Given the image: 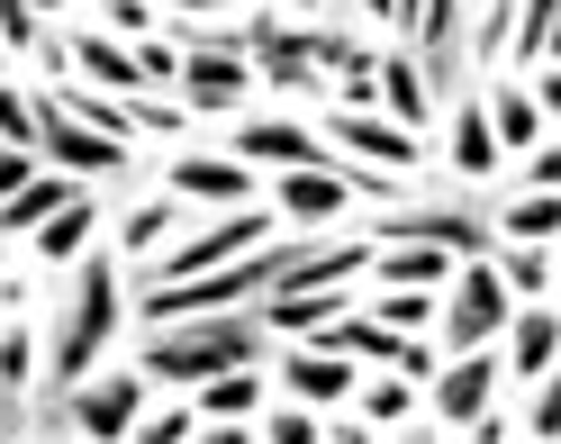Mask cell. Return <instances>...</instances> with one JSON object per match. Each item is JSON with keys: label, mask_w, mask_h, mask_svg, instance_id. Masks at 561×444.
I'll list each match as a JSON object with an SVG mask.
<instances>
[{"label": "cell", "mask_w": 561, "mask_h": 444, "mask_svg": "<svg viewBox=\"0 0 561 444\" xmlns=\"http://www.w3.org/2000/svg\"><path fill=\"white\" fill-rule=\"evenodd\" d=\"M354 182H344V173H327V163H299V173H280V191H272V209L280 218H290V227H327L335 209H354Z\"/></svg>", "instance_id": "cell-15"}, {"label": "cell", "mask_w": 561, "mask_h": 444, "mask_svg": "<svg viewBox=\"0 0 561 444\" xmlns=\"http://www.w3.org/2000/svg\"><path fill=\"white\" fill-rule=\"evenodd\" d=\"M543 64H561V19H552V37H543Z\"/></svg>", "instance_id": "cell-44"}, {"label": "cell", "mask_w": 561, "mask_h": 444, "mask_svg": "<svg viewBox=\"0 0 561 444\" xmlns=\"http://www.w3.org/2000/svg\"><path fill=\"white\" fill-rule=\"evenodd\" d=\"M227 146L254 163V173H263V163H280V173H299V163H327V136H308V127H290V118H244ZM327 173H344V163H327Z\"/></svg>", "instance_id": "cell-13"}, {"label": "cell", "mask_w": 561, "mask_h": 444, "mask_svg": "<svg viewBox=\"0 0 561 444\" xmlns=\"http://www.w3.org/2000/svg\"><path fill=\"white\" fill-rule=\"evenodd\" d=\"M507 282H499V263H453V299H444V345L462 354V345H499V327H507Z\"/></svg>", "instance_id": "cell-7"}, {"label": "cell", "mask_w": 561, "mask_h": 444, "mask_svg": "<svg viewBox=\"0 0 561 444\" xmlns=\"http://www.w3.org/2000/svg\"><path fill=\"white\" fill-rule=\"evenodd\" d=\"M263 236H280V218L272 209H218V218H191L172 246H154V282H199V272H218V263H236V254H254ZM146 282V291H154Z\"/></svg>", "instance_id": "cell-3"}, {"label": "cell", "mask_w": 561, "mask_h": 444, "mask_svg": "<svg viewBox=\"0 0 561 444\" xmlns=\"http://www.w3.org/2000/svg\"><path fill=\"white\" fill-rule=\"evenodd\" d=\"M280 390L308 399V408H327V399H354V354H335V345H280Z\"/></svg>", "instance_id": "cell-14"}, {"label": "cell", "mask_w": 561, "mask_h": 444, "mask_svg": "<svg viewBox=\"0 0 561 444\" xmlns=\"http://www.w3.org/2000/svg\"><path fill=\"white\" fill-rule=\"evenodd\" d=\"M327 136H344L363 163H380V173H416V136L399 118H380V110H354V100H335L327 110Z\"/></svg>", "instance_id": "cell-12"}, {"label": "cell", "mask_w": 561, "mask_h": 444, "mask_svg": "<svg viewBox=\"0 0 561 444\" xmlns=\"http://www.w3.org/2000/svg\"><path fill=\"white\" fill-rule=\"evenodd\" d=\"M244 55H254V82H272V91H318V46H308V27H290L280 10H263L254 27H244Z\"/></svg>", "instance_id": "cell-9"}, {"label": "cell", "mask_w": 561, "mask_h": 444, "mask_svg": "<svg viewBox=\"0 0 561 444\" xmlns=\"http://www.w3.org/2000/svg\"><path fill=\"white\" fill-rule=\"evenodd\" d=\"M354 399H363V418H371V426L416 418V382H408V372H390V382H354Z\"/></svg>", "instance_id": "cell-27"}, {"label": "cell", "mask_w": 561, "mask_h": 444, "mask_svg": "<svg viewBox=\"0 0 561 444\" xmlns=\"http://www.w3.org/2000/svg\"><path fill=\"white\" fill-rule=\"evenodd\" d=\"M254 408H263V372H254V363L208 372V382H199V426H218V418H254Z\"/></svg>", "instance_id": "cell-23"}, {"label": "cell", "mask_w": 561, "mask_h": 444, "mask_svg": "<svg viewBox=\"0 0 561 444\" xmlns=\"http://www.w3.org/2000/svg\"><path fill=\"white\" fill-rule=\"evenodd\" d=\"M0 146H37V110H27V91L0 82Z\"/></svg>", "instance_id": "cell-32"}, {"label": "cell", "mask_w": 561, "mask_h": 444, "mask_svg": "<svg viewBox=\"0 0 561 444\" xmlns=\"http://www.w3.org/2000/svg\"><path fill=\"white\" fill-rule=\"evenodd\" d=\"M263 435H272V444H308V435H327V426L308 418V399H299V408H280V418H272Z\"/></svg>", "instance_id": "cell-39"}, {"label": "cell", "mask_w": 561, "mask_h": 444, "mask_svg": "<svg viewBox=\"0 0 561 444\" xmlns=\"http://www.w3.org/2000/svg\"><path fill=\"white\" fill-rule=\"evenodd\" d=\"M280 10H318V0H280Z\"/></svg>", "instance_id": "cell-45"}, {"label": "cell", "mask_w": 561, "mask_h": 444, "mask_svg": "<svg viewBox=\"0 0 561 444\" xmlns=\"http://www.w3.org/2000/svg\"><path fill=\"white\" fill-rule=\"evenodd\" d=\"M535 100H543V118H561V64H552V73L535 82Z\"/></svg>", "instance_id": "cell-40"}, {"label": "cell", "mask_w": 561, "mask_h": 444, "mask_svg": "<svg viewBox=\"0 0 561 444\" xmlns=\"http://www.w3.org/2000/svg\"><path fill=\"white\" fill-rule=\"evenodd\" d=\"M552 19H561V0H516V27H507V46L525 64H543V37H552Z\"/></svg>", "instance_id": "cell-28"}, {"label": "cell", "mask_w": 561, "mask_h": 444, "mask_svg": "<svg viewBox=\"0 0 561 444\" xmlns=\"http://www.w3.org/2000/svg\"><path fill=\"white\" fill-rule=\"evenodd\" d=\"M37 146H0V200H10V191H27V182H37Z\"/></svg>", "instance_id": "cell-36"}, {"label": "cell", "mask_w": 561, "mask_h": 444, "mask_svg": "<svg viewBox=\"0 0 561 444\" xmlns=\"http://www.w3.org/2000/svg\"><path fill=\"white\" fill-rule=\"evenodd\" d=\"M0 435H19V390L0 382Z\"/></svg>", "instance_id": "cell-41"}, {"label": "cell", "mask_w": 561, "mask_h": 444, "mask_svg": "<svg viewBox=\"0 0 561 444\" xmlns=\"http://www.w3.org/2000/svg\"><path fill=\"white\" fill-rule=\"evenodd\" d=\"M182 19H208V10H236V0H172Z\"/></svg>", "instance_id": "cell-42"}, {"label": "cell", "mask_w": 561, "mask_h": 444, "mask_svg": "<svg viewBox=\"0 0 561 444\" xmlns=\"http://www.w3.org/2000/svg\"><path fill=\"white\" fill-rule=\"evenodd\" d=\"M118 335V263L110 254H82L73 263V309H64L55 345H46V399H64L91 372V354H110Z\"/></svg>", "instance_id": "cell-2"}, {"label": "cell", "mask_w": 561, "mask_h": 444, "mask_svg": "<svg viewBox=\"0 0 561 444\" xmlns=\"http://www.w3.org/2000/svg\"><path fill=\"white\" fill-rule=\"evenodd\" d=\"M27 110H37V155L55 163V173L100 182V173H118V163H127V146H118V136H100L91 118H73V110H64V91H27Z\"/></svg>", "instance_id": "cell-4"}, {"label": "cell", "mask_w": 561, "mask_h": 444, "mask_svg": "<svg viewBox=\"0 0 561 444\" xmlns=\"http://www.w3.org/2000/svg\"><path fill=\"white\" fill-rule=\"evenodd\" d=\"M0 37H10V55L37 46V0H0Z\"/></svg>", "instance_id": "cell-37"}, {"label": "cell", "mask_w": 561, "mask_h": 444, "mask_svg": "<svg viewBox=\"0 0 561 444\" xmlns=\"http://www.w3.org/2000/svg\"><path fill=\"white\" fill-rule=\"evenodd\" d=\"M525 191H561V136L525 146Z\"/></svg>", "instance_id": "cell-33"}, {"label": "cell", "mask_w": 561, "mask_h": 444, "mask_svg": "<svg viewBox=\"0 0 561 444\" xmlns=\"http://www.w3.org/2000/svg\"><path fill=\"white\" fill-rule=\"evenodd\" d=\"M37 10H64V0H37Z\"/></svg>", "instance_id": "cell-48"}, {"label": "cell", "mask_w": 561, "mask_h": 444, "mask_svg": "<svg viewBox=\"0 0 561 444\" xmlns=\"http://www.w3.org/2000/svg\"><path fill=\"white\" fill-rule=\"evenodd\" d=\"M525 435H561V363L543 372V390H535V418H525Z\"/></svg>", "instance_id": "cell-35"}, {"label": "cell", "mask_w": 561, "mask_h": 444, "mask_svg": "<svg viewBox=\"0 0 561 444\" xmlns=\"http://www.w3.org/2000/svg\"><path fill=\"white\" fill-rule=\"evenodd\" d=\"M272 354V318L263 309H191V318H163V327H146V382H182V390H199L208 372H236V363H263Z\"/></svg>", "instance_id": "cell-1"}, {"label": "cell", "mask_w": 561, "mask_h": 444, "mask_svg": "<svg viewBox=\"0 0 561 444\" xmlns=\"http://www.w3.org/2000/svg\"><path fill=\"white\" fill-rule=\"evenodd\" d=\"M507 291L543 299V291H552V246H507Z\"/></svg>", "instance_id": "cell-29"}, {"label": "cell", "mask_w": 561, "mask_h": 444, "mask_svg": "<svg viewBox=\"0 0 561 444\" xmlns=\"http://www.w3.org/2000/svg\"><path fill=\"white\" fill-rule=\"evenodd\" d=\"M191 218H208V209H191L182 191H163L154 209H127V218H118V246H127V254H154V246H172Z\"/></svg>", "instance_id": "cell-22"}, {"label": "cell", "mask_w": 561, "mask_h": 444, "mask_svg": "<svg viewBox=\"0 0 561 444\" xmlns=\"http://www.w3.org/2000/svg\"><path fill=\"white\" fill-rule=\"evenodd\" d=\"M507 246H561V191H516L507 209H489Z\"/></svg>", "instance_id": "cell-20"}, {"label": "cell", "mask_w": 561, "mask_h": 444, "mask_svg": "<svg viewBox=\"0 0 561 444\" xmlns=\"http://www.w3.org/2000/svg\"><path fill=\"white\" fill-rule=\"evenodd\" d=\"M46 354H37V335H27V327H10V335H0V382H10V390H27V372H37Z\"/></svg>", "instance_id": "cell-31"}, {"label": "cell", "mask_w": 561, "mask_h": 444, "mask_svg": "<svg viewBox=\"0 0 561 444\" xmlns=\"http://www.w3.org/2000/svg\"><path fill=\"white\" fill-rule=\"evenodd\" d=\"M335 309H354L335 282H318V291H263V318H272V335H318Z\"/></svg>", "instance_id": "cell-18"}, {"label": "cell", "mask_w": 561, "mask_h": 444, "mask_svg": "<svg viewBox=\"0 0 561 444\" xmlns=\"http://www.w3.org/2000/svg\"><path fill=\"white\" fill-rule=\"evenodd\" d=\"M371 272H380V282L435 291V282H453V246H371Z\"/></svg>", "instance_id": "cell-24"}, {"label": "cell", "mask_w": 561, "mask_h": 444, "mask_svg": "<svg viewBox=\"0 0 561 444\" xmlns=\"http://www.w3.org/2000/svg\"><path fill=\"white\" fill-rule=\"evenodd\" d=\"M552 363H561V318H552V309H516V318H507V372L543 382Z\"/></svg>", "instance_id": "cell-17"}, {"label": "cell", "mask_w": 561, "mask_h": 444, "mask_svg": "<svg viewBox=\"0 0 561 444\" xmlns=\"http://www.w3.org/2000/svg\"><path fill=\"white\" fill-rule=\"evenodd\" d=\"M244 55V37H191V55H182V110L191 118H218V110H244V91H254V64H236Z\"/></svg>", "instance_id": "cell-5"}, {"label": "cell", "mask_w": 561, "mask_h": 444, "mask_svg": "<svg viewBox=\"0 0 561 444\" xmlns=\"http://www.w3.org/2000/svg\"><path fill=\"white\" fill-rule=\"evenodd\" d=\"M73 191H82V173H37L27 191H10V200H0V236H37V227H46Z\"/></svg>", "instance_id": "cell-19"}, {"label": "cell", "mask_w": 561, "mask_h": 444, "mask_svg": "<svg viewBox=\"0 0 561 444\" xmlns=\"http://www.w3.org/2000/svg\"><path fill=\"white\" fill-rule=\"evenodd\" d=\"M46 418L82 426V435H136V418H146V363L110 372V382H73L64 399H46Z\"/></svg>", "instance_id": "cell-6"}, {"label": "cell", "mask_w": 561, "mask_h": 444, "mask_svg": "<svg viewBox=\"0 0 561 444\" xmlns=\"http://www.w3.org/2000/svg\"><path fill=\"white\" fill-rule=\"evenodd\" d=\"M371 246H453V254H480L489 246V209H435V200H416V209L380 218Z\"/></svg>", "instance_id": "cell-10"}, {"label": "cell", "mask_w": 561, "mask_h": 444, "mask_svg": "<svg viewBox=\"0 0 561 444\" xmlns=\"http://www.w3.org/2000/svg\"><path fill=\"white\" fill-rule=\"evenodd\" d=\"M552 291H561V254H552Z\"/></svg>", "instance_id": "cell-47"}, {"label": "cell", "mask_w": 561, "mask_h": 444, "mask_svg": "<svg viewBox=\"0 0 561 444\" xmlns=\"http://www.w3.org/2000/svg\"><path fill=\"white\" fill-rule=\"evenodd\" d=\"M453 163L462 173H499V127H489V100L471 82L453 91Z\"/></svg>", "instance_id": "cell-16"}, {"label": "cell", "mask_w": 561, "mask_h": 444, "mask_svg": "<svg viewBox=\"0 0 561 444\" xmlns=\"http://www.w3.org/2000/svg\"><path fill=\"white\" fill-rule=\"evenodd\" d=\"M110 37H154V10H146V0H110Z\"/></svg>", "instance_id": "cell-38"}, {"label": "cell", "mask_w": 561, "mask_h": 444, "mask_svg": "<svg viewBox=\"0 0 561 444\" xmlns=\"http://www.w3.org/2000/svg\"><path fill=\"white\" fill-rule=\"evenodd\" d=\"M489 127H499V155H525V146H543V100H535V91H507V82H499V100H489Z\"/></svg>", "instance_id": "cell-25"}, {"label": "cell", "mask_w": 561, "mask_h": 444, "mask_svg": "<svg viewBox=\"0 0 561 444\" xmlns=\"http://www.w3.org/2000/svg\"><path fill=\"white\" fill-rule=\"evenodd\" d=\"M380 327H408V335H416V327H435V291H416V282H399L390 299H380Z\"/></svg>", "instance_id": "cell-30"}, {"label": "cell", "mask_w": 561, "mask_h": 444, "mask_svg": "<svg viewBox=\"0 0 561 444\" xmlns=\"http://www.w3.org/2000/svg\"><path fill=\"white\" fill-rule=\"evenodd\" d=\"M0 73H10V37H0Z\"/></svg>", "instance_id": "cell-46"}, {"label": "cell", "mask_w": 561, "mask_h": 444, "mask_svg": "<svg viewBox=\"0 0 561 444\" xmlns=\"http://www.w3.org/2000/svg\"><path fill=\"white\" fill-rule=\"evenodd\" d=\"M380 100H390V118H399V127H426L435 91H426V64H416L408 46H390V55H380Z\"/></svg>", "instance_id": "cell-21"}, {"label": "cell", "mask_w": 561, "mask_h": 444, "mask_svg": "<svg viewBox=\"0 0 561 444\" xmlns=\"http://www.w3.org/2000/svg\"><path fill=\"white\" fill-rule=\"evenodd\" d=\"M136 435H146V444H182V435H199V408H163V418H136Z\"/></svg>", "instance_id": "cell-34"}, {"label": "cell", "mask_w": 561, "mask_h": 444, "mask_svg": "<svg viewBox=\"0 0 561 444\" xmlns=\"http://www.w3.org/2000/svg\"><path fill=\"white\" fill-rule=\"evenodd\" d=\"M426 408L444 426H480L489 408H499V345H462L435 382H426Z\"/></svg>", "instance_id": "cell-8"}, {"label": "cell", "mask_w": 561, "mask_h": 444, "mask_svg": "<svg viewBox=\"0 0 561 444\" xmlns=\"http://www.w3.org/2000/svg\"><path fill=\"white\" fill-rule=\"evenodd\" d=\"M91 218H100V200H91V191H73V200H64V209L37 227V254H46V263H82V236H91Z\"/></svg>", "instance_id": "cell-26"}, {"label": "cell", "mask_w": 561, "mask_h": 444, "mask_svg": "<svg viewBox=\"0 0 561 444\" xmlns=\"http://www.w3.org/2000/svg\"><path fill=\"white\" fill-rule=\"evenodd\" d=\"M354 10H363V19H399V0H354Z\"/></svg>", "instance_id": "cell-43"}, {"label": "cell", "mask_w": 561, "mask_h": 444, "mask_svg": "<svg viewBox=\"0 0 561 444\" xmlns=\"http://www.w3.org/2000/svg\"><path fill=\"white\" fill-rule=\"evenodd\" d=\"M163 191H182L191 209H244L254 200V163L244 155H172V173H163Z\"/></svg>", "instance_id": "cell-11"}]
</instances>
